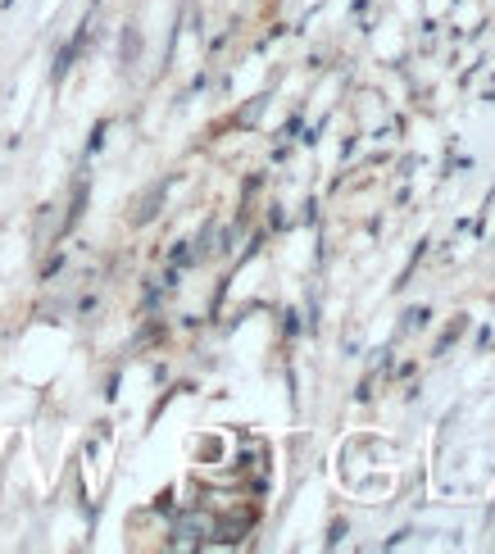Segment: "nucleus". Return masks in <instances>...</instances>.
<instances>
[{"instance_id": "nucleus-2", "label": "nucleus", "mask_w": 495, "mask_h": 554, "mask_svg": "<svg viewBox=\"0 0 495 554\" xmlns=\"http://www.w3.org/2000/svg\"><path fill=\"white\" fill-rule=\"evenodd\" d=\"M200 532H209V523H205V518H196V514H191V518H182V523H178V532H173V536H178L173 545H200Z\"/></svg>"}, {"instance_id": "nucleus-1", "label": "nucleus", "mask_w": 495, "mask_h": 554, "mask_svg": "<svg viewBox=\"0 0 495 554\" xmlns=\"http://www.w3.org/2000/svg\"><path fill=\"white\" fill-rule=\"evenodd\" d=\"M159 205H164V182H155V187H150L146 196L137 200V209H132V223H137V228H146L150 218L159 214Z\"/></svg>"}, {"instance_id": "nucleus-3", "label": "nucleus", "mask_w": 495, "mask_h": 554, "mask_svg": "<svg viewBox=\"0 0 495 554\" xmlns=\"http://www.w3.org/2000/svg\"><path fill=\"white\" fill-rule=\"evenodd\" d=\"M137 50H141V37H137V28H128L123 32V64L137 60Z\"/></svg>"}]
</instances>
